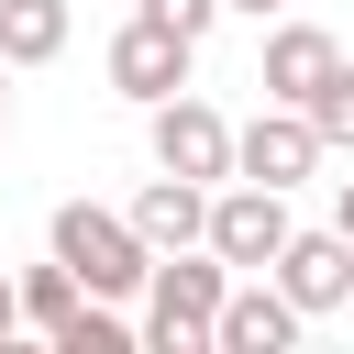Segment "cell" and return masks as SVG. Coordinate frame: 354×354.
<instances>
[{
	"mask_svg": "<svg viewBox=\"0 0 354 354\" xmlns=\"http://www.w3.org/2000/svg\"><path fill=\"white\" fill-rule=\"evenodd\" d=\"M221 299H232V266H221L210 243L155 254V277H144V343H155V354H210Z\"/></svg>",
	"mask_w": 354,
	"mask_h": 354,
	"instance_id": "cell-1",
	"label": "cell"
},
{
	"mask_svg": "<svg viewBox=\"0 0 354 354\" xmlns=\"http://www.w3.org/2000/svg\"><path fill=\"white\" fill-rule=\"evenodd\" d=\"M44 254H66L88 277V299H144V277H155V243L133 232V210H100V199H66L44 221Z\"/></svg>",
	"mask_w": 354,
	"mask_h": 354,
	"instance_id": "cell-2",
	"label": "cell"
},
{
	"mask_svg": "<svg viewBox=\"0 0 354 354\" xmlns=\"http://www.w3.org/2000/svg\"><path fill=\"white\" fill-rule=\"evenodd\" d=\"M288 188H254V177H221L210 188V254L232 266V277H266L277 254H288Z\"/></svg>",
	"mask_w": 354,
	"mask_h": 354,
	"instance_id": "cell-3",
	"label": "cell"
},
{
	"mask_svg": "<svg viewBox=\"0 0 354 354\" xmlns=\"http://www.w3.org/2000/svg\"><path fill=\"white\" fill-rule=\"evenodd\" d=\"M321 122L299 111V100H266L254 122H232V177H254V188H299V177H321Z\"/></svg>",
	"mask_w": 354,
	"mask_h": 354,
	"instance_id": "cell-4",
	"label": "cell"
},
{
	"mask_svg": "<svg viewBox=\"0 0 354 354\" xmlns=\"http://www.w3.org/2000/svg\"><path fill=\"white\" fill-rule=\"evenodd\" d=\"M144 144H155V166H166V177H199V188H221V177H232V122H221L199 88L155 100V111H144Z\"/></svg>",
	"mask_w": 354,
	"mask_h": 354,
	"instance_id": "cell-5",
	"label": "cell"
},
{
	"mask_svg": "<svg viewBox=\"0 0 354 354\" xmlns=\"http://www.w3.org/2000/svg\"><path fill=\"white\" fill-rule=\"evenodd\" d=\"M100 66H111V88H122L133 111H155V100H177V88H188L199 44H188V33H166L155 11H133V22L111 33V55H100Z\"/></svg>",
	"mask_w": 354,
	"mask_h": 354,
	"instance_id": "cell-6",
	"label": "cell"
},
{
	"mask_svg": "<svg viewBox=\"0 0 354 354\" xmlns=\"http://www.w3.org/2000/svg\"><path fill=\"white\" fill-rule=\"evenodd\" d=\"M310 332V310L277 288V277H232V299H221V332H210V354H288Z\"/></svg>",
	"mask_w": 354,
	"mask_h": 354,
	"instance_id": "cell-7",
	"label": "cell"
},
{
	"mask_svg": "<svg viewBox=\"0 0 354 354\" xmlns=\"http://www.w3.org/2000/svg\"><path fill=\"white\" fill-rule=\"evenodd\" d=\"M266 277H277L310 321H332V310L354 299V232H343V221H332V232H288V254H277Z\"/></svg>",
	"mask_w": 354,
	"mask_h": 354,
	"instance_id": "cell-8",
	"label": "cell"
},
{
	"mask_svg": "<svg viewBox=\"0 0 354 354\" xmlns=\"http://www.w3.org/2000/svg\"><path fill=\"white\" fill-rule=\"evenodd\" d=\"M332 66H343V44H332L321 22H277V33H266V55H254V88L310 111V100L332 88Z\"/></svg>",
	"mask_w": 354,
	"mask_h": 354,
	"instance_id": "cell-9",
	"label": "cell"
},
{
	"mask_svg": "<svg viewBox=\"0 0 354 354\" xmlns=\"http://www.w3.org/2000/svg\"><path fill=\"white\" fill-rule=\"evenodd\" d=\"M133 232H144L155 254H188V243H210V188H199V177H166V166H155V177L133 188Z\"/></svg>",
	"mask_w": 354,
	"mask_h": 354,
	"instance_id": "cell-10",
	"label": "cell"
},
{
	"mask_svg": "<svg viewBox=\"0 0 354 354\" xmlns=\"http://www.w3.org/2000/svg\"><path fill=\"white\" fill-rule=\"evenodd\" d=\"M77 310H88V277H77L66 254H44V266H22V332H44V343H55V332H66Z\"/></svg>",
	"mask_w": 354,
	"mask_h": 354,
	"instance_id": "cell-11",
	"label": "cell"
},
{
	"mask_svg": "<svg viewBox=\"0 0 354 354\" xmlns=\"http://www.w3.org/2000/svg\"><path fill=\"white\" fill-rule=\"evenodd\" d=\"M66 0H0V55L11 66H44V55H66Z\"/></svg>",
	"mask_w": 354,
	"mask_h": 354,
	"instance_id": "cell-12",
	"label": "cell"
},
{
	"mask_svg": "<svg viewBox=\"0 0 354 354\" xmlns=\"http://www.w3.org/2000/svg\"><path fill=\"white\" fill-rule=\"evenodd\" d=\"M310 122H321V144H332V155H354V55H343V66H332V88L310 100Z\"/></svg>",
	"mask_w": 354,
	"mask_h": 354,
	"instance_id": "cell-13",
	"label": "cell"
},
{
	"mask_svg": "<svg viewBox=\"0 0 354 354\" xmlns=\"http://www.w3.org/2000/svg\"><path fill=\"white\" fill-rule=\"evenodd\" d=\"M133 11H155L166 33H188V44H210V22L232 11V0H133Z\"/></svg>",
	"mask_w": 354,
	"mask_h": 354,
	"instance_id": "cell-14",
	"label": "cell"
},
{
	"mask_svg": "<svg viewBox=\"0 0 354 354\" xmlns=\"http://www.w3.org/2000/svg\"><path fill=\"white\" fill-rule=\"evenodd\" d=\"M22 332V277H0V343Z\"/></svg>",
	"mask_w": 354,
	"mask_h": 354,
	"instance_id": "cell-15",
	"label": "cell"
},
{
	"mask_svg": "<svg viewBox=\"0 0 354 354\" xmlns=\"http://www.w3.org/2000/svg\"><path fill=\"white\" fill-rule=\"evenodd\" d=\"M332 221H343V232H354V177H332Z\"/></svg>",
	"mask_w": 354,
	"mask_h": 354,
	"instance_id": "cell-16",
	"label": "cell"
},
{
	"mask_svg": "<svg viewBox=\"0 0 354 354\" xmlns=\"http://www.w3.org/2000/svg\"><path fill=\"white\" fill-rule=\"evenodd\" d=\"M232 11H254V22H277V11H288V0H232Z\"/></svg>",
	"mask_w": 354,
	"mask_h": 354,
	"instance_id": "cell-17",
	"label": "cell"
},
{
	"mask_svg": "<svg viewBox=\"0 0 354 354\" xmlns=\"http://www.w3.org/2000/svg\"><path fill=\"white\" fill-rule=\"evenodd\" d=\"M0 133H11V55H0Z\"/></svg>",
	"mask_w": 354,
	"mask_h": 354,
	"instance_id": "cell-18",
	"label": "cell"
}]
</instances>
